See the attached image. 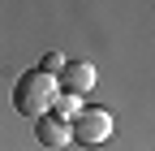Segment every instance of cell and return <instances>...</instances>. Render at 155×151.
<instances>
[{"label": "cell", "instance_id": "obj_3", "mask_svg": "<svg viewBox=\"0 0 155 151\" xmlns=\"http://www.w3.org/2000/svg\"><path fill=\"white\" fill-rule=\"evenodd\" d=\"M91 86H95V65L91 61H65V69L56 73V91H65V95L82 99Z\"/></svg>", "mask_w": 155, "mask_h": 151}, {"label": "cell", "instance_id": "obj_2", "mask_svg": "<svg viewBox=\"0 0 155 151\" xmlns=\"http://www.w3.org/2000/svg\"><path fill=\"white\" fill-rule=\"evenodd\" d=\"M69 138H78L82 147H99L112 138V112L108 108H82L69 121Z\"/></svg>", "mask_w": 155, "mask_h": 151}, {"label": "cell", "instance_id": "obj_4", "mask_svg": "<svg viewBox=\"0 0 155 151\" xmlns=\"http://www.w3.org/2000/svg\"><path fill=\"white\" fill-rule=\"evenodd\" d=\"M35 138L43 143V147H69V121H61L56 112H48V117H39L35 121Z\"/></svg>", "mask_w": 155, "mask_h": 151}, {"label": "cell", "instance_id": "obj_6", "mask_svg": "<svg viewBox=\"0 0 155 151\" xmlns=\"http://www.w3.org/2000/svg\"><path fill=\"white\" fill-rule=\"evenodd\" d=\"M61 69H65V52H48L43 61H39V73H48V78H56Z\"/></svg>", "mask_w": 155, "mask_h": 151}, {"label": "cell", "instance_id": "obj_1", "mask_svg": "<svg viewBox=\"0 0 155 151\" xmlns=\"http://www.w3.org/2000/svg\"><path fill=\"white\" fill-rule=\"evenodd\" d=\"M52 99H56V78H48V73H39V69L22 73L17 86H13V108L22 112V117H30V121L48 117Z\"/></svg>", "mask_w": 155, "mask_h": 151}, {"label": "cell", "instance_id": "obj_5", "mask_svg": "<svg viewBox=\"0 0 155 151\" xmlns=\"http://www.w3.org/2000/svg\"><path fill=\"white\" fill-rule=\"evenodd\" d=\"M52 112L61 121H73L78 112H82V104H78V95H65V91H56V99H52Z\"/></svg>", "mask_w": 155, "mask_h": 151}]
</instances>
